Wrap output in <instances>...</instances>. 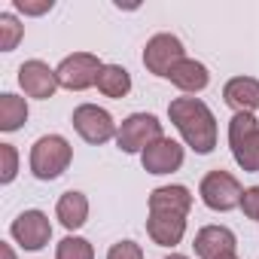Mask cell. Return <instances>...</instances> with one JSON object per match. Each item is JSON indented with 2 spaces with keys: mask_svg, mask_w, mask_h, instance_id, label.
Instances as JSON below:
<instances>
[{
  "mask_svg": "<svg viewBox=\"0 0 259 259\" xmlns=\"http://www.w3.org/2000/svg\"><path fill=\"white\" fill-rule=\"evenodd\" d=\"M168 116H171L174 128L183 135V141L195 153H201V156L213 153V147H217V119H213L210 107L201 98H174L168 104Z\"/></svg>",
  "mask_w": 259,
  "mask_h": 259,
  "instance_id": "cell-1",
  "label": "cell"
},
{
  "mask_svg": "<svg viewBox=\"0 0 259 259\" xmlns=\"http://www.w3.org/2000/svg\"><path fill=\"white\" fill-rule=\"evenodd\" d=\"M73 159V147L61 135H43L31 147V171L37 180H55L67 171Z\"/></svg>",
  "mask_w": 259,
  "mask_h": 259,
  "instance_id": "cell-2",
  "label": "cell"
},
{
  "mask_svg": "<svg viewBox=\"0 0 259 259\" xmlns=\"http://www.w3.org/2000/svg\"><path fill=\"white\" fill-rule=\"evenodd\" d=\"M229 147L244 171H259V122L253 113H235L229 122Z\"/></svg>",
  "mask_w": 259,
  "mask_h": 259,
  "instance_id": "cell-3",
  "label": "cell"
},
{
  "mask_svg": "<svg viewBox=\"0 0 259 259\" xmlns=\"http://www.w3.org/2000/svg\"><path fill=\"white\" fill-rule=\"evenodd\" d=\"M159 138H165L162 122L153 113H132L128 119H122L119 132H116V144H119L122 153H144Z\"/></svg>",
  "mask_w": 259,
  "mask_h": 259,
  "instance_id": "cell-4",
  "label": "cell"
},
{
  "mask_svg": "<svg viewBox=\"0 0 259 259\" xmlns=\"http://www.w3.org/2000/svg\"><path fill=\"white\" fill-rule=\"evenodd\" d=\"M198 195H201V201L210 207V210H232V207H241V198H244V189H241V183L229 174V171H223V168H217V171H210V174H204V180H201V186H198Z\"/></svg>",
  "mask_w": 259,
  "mask_h": 259,
  "instance_id": "cell-5",
  "label": "cell"
},
{
  "mask_svg": "<svg viewBox=\"0 0 259 259\" xmlns=\"http://www.w3.org/2000/svg\"><path fill=\"white\" fill-rule=\"evenodd\" d=\"M70 122H73V128H76V135L85 141V144H107L119 128H116V122H113V116L104 110V107H98V104H79L76 110H73V116H70Z\"/></svg>",
  "mask_w": 259,
  "mask_h": 259,
  "instance_id": "cell-6",
  "label": "cell"
},
{
  "mask_svg": "<svg viewBox=\"0 0 259 259\" xmlns=\"http://www.w3.org/2000/svg\"><path fill=\"white\" fill-rule=\"evenodd\" d=\"M101 70H104V64L98 61V55H92V52H73V55H67L58 64L55 73H58V85H64L70 92H82V89H89V85L98 82Z\"/></svg>",
  "mask_w": 259,
  "mask_h": 259,
  "instance_id": "cell-7",
  "label": "cell"
},
{
  "mask_svg": "<svg viewBox=\"0 0 259 259\" xmlns=\"http://www.w3.org/2000/svg\"><path fill=\"white\" fill-rule=\"evenodd\" d=\"M183 52H186V49H183L180 37H174V34H156V37H150V40H147L144 64H147V70H150V73H156V76H168V73H171V67H174V64H180V61L186 58Z\"/></svg>",
  "mask_w": 259,
  "mask_h": 259,
  "instance_id": "cell-8",
  "label": "cell"
},
{
  "mask_svg": "<svg viewBox=\"0 0 259 259\" xmlns=\"http://www.w3.org/2000/svg\"><path fill=\"white\" fill-rule=\"evenodd\" d=\"M13 238L25 247V250H43L52 238V223L43 210H25L13 220Z\"/></svg>",
  "mask_w": 259,
  "mask_h": 259,
  "instance_id": "cell-9",
  "label": "cell"
},
{
  "mask_svg": "<svg viewBox=\"0 0 259 259\" xmlns=\"http://www.w3.org/2000/svg\"><path fill=\"white\" fill-rule=\"evenodd\" d=\"M19 85L25 89L28 98L46 101V98H52L55 89H58V73H55L46 61L31 58V61H25V64L19 67Z\"/></svg>",
  "mask_w": 259,
  "mask_h": 259,
  "instance_id": "cell-10",
  "label": "cell"
},
{
  "mask_svg": "<svg viewBox=\"0 0 259 259\" xmlns=\"http://www.w3.org/2000/svg\"><path fill=\"white\" fill-rule=\"evenodd\" d=\"M141 162H144V171H150V174L180 171V165H183V147L177 141H171V138H159L156 144H150L141 153Z\"/></svg>",
  "mask_w": 259,
  "mask_h": 259,
  "instance_id": "cell-11",
  "label": "cell"
},
{
  "mask_svg": "<svg viewBox=\"0 0 259 259\" xmlns=\"http://www.w3.org/2000/svg\"><path fill=\"white\" fill-rule=\"evenodd\" d=\"M147 232H150L153 244H159V247H174V244L183 241L186 217H183V213H174V210H150Z\"/></svg>",
  "mask_w": 259,
  "mask_h": 259,
  "instance_id": "cell-12",
  "label": "cell"
},
{
  "mask_svg": "<svg viewBox=\"0 0 259 259\" xmlns=\"http://www.w3.org/2000/svg\"><path fill=\"white\" fill-rule=\"evenodd\" d=\"M235 244H238V241H235V232L226 229V226H204V229L195 235V241H192L198 259H220V256H229V253H235Z\"/></svg>",
  "mask_w": 259,
  "mask_h": 259,
  "instance_id": "cell-13",
  "label": "cell"
},
{
  "mask_svg": "<svg viewBox=\"0 0 259 259\" xmlns=\"http://www.w3.org/2000/svg\"><path fill=\"white\" fill-rule=\"evenodd\" d=\"M223 101L235 113H253L259 107V79L253 76H235L223 89Z\"/></svg>",
  "mask_w": 259,
  "mask_h": 259,
  "instance_id": "cell-14",
  "label": "cell"
},
{
  "mask_svg": "<svg viewBox=\"0 0 259 259\" xmlns=\"http://www.w3.org/2000/svg\"><path fill=\"white\" fill-rule=\"evenodd\" d=\"M168 79H171L177 89H183V92H201V89H207L210 73H207V67H204L201 61H195V58H183L180 64L171 67Z\"/></svg>",
  "mask_w": 259,
  "mask_h": 259,
  "instance_id": "cell-15",
  "label": "cell"
},
{
  "mask_svg": "<svg viewBox=\"0 0 259 259\" xmlns=\"http://www.w3.org/2000/svg\"><path fill=\"white\" fill-rule=\"evenodd\" d=\"M55 213H58V223L73 232V229L85 226V220H89V198H85L82 192L70 189V192H64V195L58 198Z\"/></svg>",
  "mask_w": 259,
  "mask_h": 259,
  "instance_id": "cell-16",
  "label": "cell"
},
{
  "mask_svg": "<svg viewBox=\"0 0 259 259\" xmlns=\"http://www.w3.org/2000/svg\"><path fill=\"white\" fill-rule=\"evenodd\" d=\"M192 195L186 186H159L150 192V210H174V213H189Z\"/></svg>",
  "mask_w": 259,
  "mask_h": 259,
  "instance_id": "cell-17",
  "label": "cell"
},
{
  "mask_svg": "<svg viewBox=\"0 0 259 259\" xmlns=\"http://www.w3.org/2000/svg\"><path fill=\"white\" fill-rule=\"evenodd\" d=\"M98 92L107 95V98H125L132 92V73L119 64H104V70L98 73Z\"/></svg>",
  "mask_w": 259,
  "mask_h": 259,
  "instance_id": "cell-18",
  "label": "cell"
},
{
  "mask_svg": "<svg viewBox=\"0 0 259 259\" xmlns=\"http://www.w3.org/2000/svg\"><path fill=\"white\" fill-rule=\"evenodd\" d=\"M28 122V104L25 98L7 92L0 95V132H16V128H22Z\"/></svg>",
  "mask_w": 259,
  "mask_h": 259,
  "instance_id": "cell-19",
  "label": "cell"
},
{
  "mask_svg": "<svg viewBox=\"0 0 259 259\" xmlns=\"http://www.w3.org/2000/svg\"><path fill=\"white\" fill-rule=\"evenodd\" d=\"M22 37H25V25H19V19L13 13H0V49L13 52Z\"/></svg>",
  "mask_w": 259,
  "mask_h": 259,
  "instance_id": "cell-20",
  "label": "cell"
},
{
  "mask_svg": "<svg viewBox=\"0 0 259 259\" xmlns=\"http://www.w3.org/2000/svg\"><path fill=\"white\" fill-rule=\"evenodd\" d=\"M55 259H95V250L85 238H76V235H67L61 244H58V253Z\"/></svg>",
  "mask_w": 259,
  "mask_h": 259,
  "instance_id": "cell-21",
  "label": "cell"
},
{
  "mask_svg": "<svg viewBox=\"0 0 259 259\" xmlns=\"http://www.w3.org/2000/svg\"><path fill=\"white\" fill-rule=\"evenodd\" d=\"M0 162H4V168H0V183H13L16 174H19V153L13 144H0Z\"/></svg>",
  "mask_w": 259,
  "mask_h": 259,
  "instance_id": "cell-22",
  "label": "cell"
},
{
  "mask_svg": "<svg viewBox=\"0 0 259 259\" xmlns=\"http://www.w3.org/2000/svg\"><path fill=\"white\" fill-rule=\"evenodd\" d=\"M107 259H144V250H141V244H135V241H119V244L110 247Z\"/></svg>",
  "mask_w": 259,
  "mask_h": 259,
  "instance_id": "cell-23",
  "label": "cell"
},
{
  "mask_svg": "<svg viewBox=\"0 0 259 259\" xmlns=\"http://www.w3.org/2000/svg\"><path fill=\"white\" fill-rule=\"evenodd\" d=\"M241 210H244V217H247V220H259V186H250V189H244Z\"/></svg>",
  "mask_w": 259,
  "mask_h": 259,
  "instance_id": "cell-24",
  "label": "cell"
},
{
  "mask_svg": "<svg viewBox=\"0 0 259 259\" xmlns=\"http://www.w3.org/2000/svg\"><path fill=\"white\" fill-rule=\"evenodd\" d=\"M19 13H25V16H43V13H49L52 10V0H43V4H31V0H16L13 4Z\"/></svg>",
  "mask_w": 259,
  "mask_h": 259,
  "instance_id": "cell-25",
  "label": "cell"
},
{
  "mask_svg": "<svg viewBox=\"0 0 259 259\" xmlns=\"http://www.w3.org/2000/svg\"><path fill=\"white\" fill-rule=\"evenodd\" d=\"M0 253H4V259H16V253H13L10 244H0Z\"/></svg>",
  "mask_w": 259,
  "mask_h": 259,
  "instance_id": "cell-26",
  "label": "cell"
},
{
  "mask_svg": "<svg viewBox=\"0 0 259 259\" xmlns=\"http://www.w3.org/2000/svg\"><path fill=\"white\" fill-rule=\"evenodd\" d=\"M165 259H186V256H180V253H171V256H165Z\"/></svg>",
  "mask_w": 259,
  "mask_h": 259,
  "instance_id": "cell-27",
  "label": "cell"
},
{
  "mask_svg": "<svg viewBox=\"0 0 259 259\" xmlns=\"http://www.w3.org/2000/svg\"><path fill=\"white\" fill-rule=\"evenodd\" d=\"M220 259H238V256H235V253H229V256H220Z\"/></svg>",
  "mask_w": 259,
  "mask_h": 259,
  "instance_id": "cell-28",
  "label": "cell"
}]
</instances>
